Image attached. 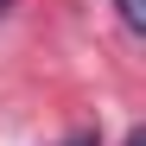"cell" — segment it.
Listing matches in <instances>:
<instances>
[{
	"label": "cell",
	"mask_w": 146,
	"mask_h": 146,
	"mask_svg": "<svg viewBox=\"0 0 146 146\" xmlns=\"http://www.w3.org/2000/svg\"><path fill=\"white\" fill-rule=\"evenodd\" d=\"M121 7V26L127 32H146V0H114Z\"/></svg>",
	"instance_id": "6da1fadb"
},
{
	"label": "cell",
	"mask_w": 146,
	"mask_h": 146,
	"mask_svg": "<svg viewBox=\"0 0 146 146\" xmlns=\"http://www.w3.org/2000/svg\"><path fill=\"white\" fill-rule=\"evenodd\" d=\"M64 146H102V140H95V133H76V140H64Z\"/></svg>",
	"instance_id": "7a4b0ae2"
},
{
	"label": "cell",
	"mask_w": 146,
	"mask_h": 146,
	"mask_svg": "<svg viewBox=\"0 0 146 146\" xmlns=\"http://www.w3.org/2000/svg\"><path fill=\"white\" fill-rule=\"evenodd\" d=\"M121 146H146V133H140V127H133V133H127V140H121Z\"/></svg>",
	"instance_id": "3957f363"
},
{
	"label": "cell",
	"mask_w": 146,
	"mask_h": 146,
	"mask_svg": "<svg viewBox=\"0 0 146 146\" xmlns=\"http://www.w3.org/2000/svg\"><path fill=\"white\" fill-rule=\"evenodd\" d=\"M13 7H19V0H0V19H7V13H13Z\"/></svg>",
	"instance_id": "277c9868"
}]
</instances>
